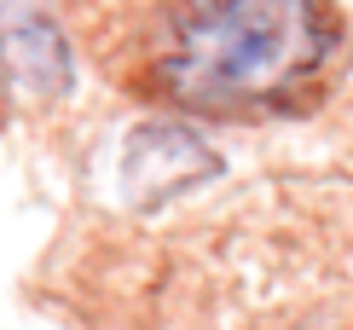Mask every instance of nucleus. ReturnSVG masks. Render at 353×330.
Masks as SVG:
<instances>
[{
	"label": "nucleus",
	"instance_id": "f257e3e1",
	"mask_svg": "<svg viewBox=\"0 0 353 330\" xmlns=\"http://www.w3.org/2000/svg\"><path fill=\"white\" fill-rule=\"evenodd\" d=\"M336 47L330 0H214L163 58V87L191 110H243L301 87Z\"/></svg>",
	"mask_w": 353,
	"mask_h": 330
},
{
	"label": "nucleus",
	"instance_id": "f03ea898",
	"mask_svg": "<svg viewBox=\"0 0 353 330\" xmlns=\"http://www.w3.org/2000/svg\"><path fill=\"white\" fill-rule=\"evenodd\" d=\"M214 174H220V151L185 122H145L122 145V197L145 215Z\"/></svg>",
	"mask_w": 353,
	"mask_h": 330
},
{
	"label": "nucleus",
	"instance_id": "7ed1b4c3",
	"mask_svg": "<svg viewBox=\"0 0 353 330\" xmlns=\"http://www.w3.org/2000/svg\"><path fill=\"white\" fill-rule=\"evenodd\" d=\"M0 70L29 99H64L70 93V81H76L70 41L41 0H6L0 6Z\"/></svg>",
	"mask_w": 353,
	"mask_h": 330
}]
</instances>
